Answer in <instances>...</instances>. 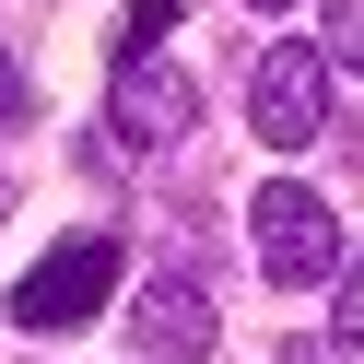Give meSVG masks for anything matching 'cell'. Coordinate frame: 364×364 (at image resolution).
<instances>
[{
    "label": "cell",
    "mask_w": 364,
    "mask_h": 364,
    "mask_svg": "<svg viewBox=\"0 0 364 364\" xmlns=\"http://www.w3.org/2000/svg\"><path fill=\"white\" fill-rule=\"evenodd\" d=\"M0 212H12V176H0Z\"/></svg>",
    "instance_id": "obj_11"
},
{
    "label": "cell",
    "mask_w": 364,
    "mask_h": 364,
    "mask_svg": "<svg viewBox=\"0 0 364 364\" xmlns=\"http://www.w3.org/2000/svg\"><path fill=\"white\" fill-rule=\"evenodd\" d=\"M106 294H118V235H71V247H48V259L12 282V317H24V329H82Z\"/></svg>",
    "instance_id": "obj_2"
},
{
    "label": "cell",
    "mask_w": 364,
    "mask_h": 364,
    "mask_svg": "<svg viewBox=\"0 0 364 364\" xmlns=\"http://www.w3.org/2000/svg\"><path fill=\"white\" fill-rule=\"evenodd\" d=\"M188 82L176 71H153V59H118V82H106V129L118 141H141V153H165V141H188Z\"/></svg>",
    "instance_id": "obj_4"
},
{
    "label": "cell",
    "mask_w": 364,
    "mask_h": 364,
    "mask_svg": "<svg viewBox=\"0 0 364 364\" xmlns=\"http://www.w3.org/2000/svg\"><path fill=\"white\" fill-rule=\"evenodd\" d=\"M129 329H141V353H153V364H212V294L165 270V282H141Z\"/></svg>",
    "instance_id": "obj_5"
},
{
    "label": "cell",
    "mask_w": 364,
    "mask_h": 364,
    "mask_svg": "<svg viewBox=\"0 0 364 364\" xmlns=\"http://www.w3.org/2000/svg\"><path fill=\"white\" fill-rule=\"evenodd\" d=\"M176 36V0H129V24H118V59H153Z\"/></svg>",
    "instance_id": "obj_6"
},
{
    "label": "cell",
    "mask_w": 364,
    "mask_h": 364,
    "mask_svg": "<svg viewBox=\"0 0 364 364\" xmlns=\"http://www.w3.org/2000/svg\"><path fill=\"white\" fill-rule=\"evenodd\" d=\"M247 235H259V270H270V282H329V259H341L329 200L294 188V176H270V188L247 200Z\"/></svg>",
    "instance_id": "obj_1"
},
{
    "label": "cell",
    "mask_w": 364,
    "mask_h": 364,
    "mask_svg": "<svg viewBox=\"0 0 364 364\" xmlns=\"http://www.w3.org/2000/svg\"><path fill=\"white\" fill-rule=\"evenodd\" d=\"M329 341H341V353H353V341H364V270H353V282L329 294Z\"/></svg>",
    "instance_id": "obj_8"
},
{
    "label": "cell",
    "mask_w": 364,
    "mask_h": 364,
    "mask_svg": "<svg viewBox=\"0 0 364 364\" xmlns=\"http://www.w3.org/2000/svg\"><path fill=\"white\" fill-rule=\"evenodd\" d=\"M282 364H364V353H341V341H282Z\"/></svg>",
    "instance_id": "obj_10"
},
{
    "label": "cell",
    "mask_w": 364,
    "mask_h": 364,
    "mask_svg": "<svg viewBox=\"0 0 364 364\" xmlns=\"http://www.w3.org/2000/svg\"><path fill=\"white\" fill-rule=\"evenodd\" d=\"M317 59H341V71H364V0H329V48Z\"/></svg>",
    "instance_id": "obj_7"
},
{
    "label": "cell",
    "mask_w": 364,
    "mask_h": 364,
    "mask_svg": "<svg viewBox=\"0 0 364 364\" xmlns=\"http://www.w3.org/2000/svg\"><path fill=\"white\" fill-rule=\"evenodd\" d=\"M259 12H282V0H259Z\"/></svg>",
    "instance_id": "obj_12"
},
{
    "label": "cell",
    "mask_w": 364,
    "mask_h": 364,
    "mask_svg": "<svg viewBox=\"0 0 364 364\" xmlns=\"http://www.w3.org/2000/svg\"><path fill=\"white\" fill-rule=\"evenodd\" d=\"M247 118H259L270 153H306L317 129H329V59L317 48H270L259 71H247Z\"/></svg>",
    "instance_id": "obj_3"
},
{
    "label": "cell",
    "mask_w": 364,
    "mask_h": 364,
    "mask_svg": "<svg viewBox=\"0 0 364 364\" xmlns=\"http://www.w3.org/2000/svg\"><path fill=\"white\" fill-rule=\"evenodd\" d=\"M24 106H36V95H24V71L0 59V129H24Z\"/></svg>",
    "instance_id": "obj_9"
}]
</instances>
